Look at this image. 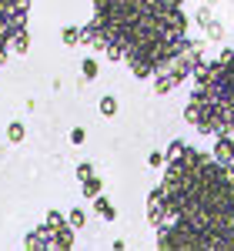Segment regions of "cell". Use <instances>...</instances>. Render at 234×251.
Masks as SVG:
<instances>
[{
	"label": "cell",
	"mask_w": 234,
	"mask_h": 251,
	"mask_svg": "<svg viewBox=\"0 0 234 251\" xmlns=\"http://www.w3.org/2000/svg\"><path fill=\"white\" fill-rule=\"evenodd\" d=\"M157 248H167V251H184V248H211V241L204 238L201 228H194L191 221L184 218H174V221H164L157 228Z\"/></svg>",
	"instance_id": "6da1fadb"
},
{
	"label": "cell",
	"mask_w": 234,
	"mask_h": 251,
	"mask_svg": "<svg viewBox=\"0 0 234 251\" xmlns=\"http://www.w3.org/2000/svg\"><path fill=\"white\" fill-rule=\"evenodd\" d=\"M147 221L161 228L164 221H167V201H164V191H161V184H157L154 191L147 194Z\"/></svg>",
	"instance_id": "7a4b0ae2"
},
{
	"label": "cell",
	"mask_w": 234,
	"mask_h": 251,
	"mask_svg": "<svg viewBox=\"0 0 234 251\" xmlns=\"http://www.w3.org/2000/svg\"><path fill=\"white\" fill-rule=\"evenodd\" d=\"M23 248H54V231H50V225L44 221L37 231H30L23 238Z\"/></svg>",
	"instance_id": "3957f363"
},
{
	"label": "cell",
	"mask_w": 234,
	"mask_h": 251,
	"mask_svg": "<svg viewBox=\"0 0 234 251\" xmlns=\"http://www.w3.org/2000/svg\"><path fill=\"white\" fill-rule=\"evenodd\" d=\"M211 154L221 161V164H231L234 161V141H231V134H217L214 137V151Z\"/></svg>",
	"instance_id": "277c9868"
},
{
	"label": "cell",
	"mask_w": 234,
	"mask_h": 251,
	"mask_svg": "<svg viewBox=\"0 0 234 251\" xmlns=\"http://www.w3.org/2000/svg\"><path fill=\"white\" fill-rule=\"evenodd\" d=\"M151 80H154V91H157L161 97H164V94H171L177 84H181V80H177L174 74H171V71H161V74H154Z\"/></svg>",
	"instance_id": "5b68a950"
},
{
	"label": "cell",
	"mask_w": 234,
	"mask_h": 251,
	"mask_svg": "<svg viewBox=\"0 0 234 251\" xmlns=\"http://www.w3.org/2000/svg\"><path fill=\"white\" fill-rule=\"evenodd\" d=\"M50 231H54V228H50ZM74 231H77L74 225H67V228H57V231H54V248H60V251L74 248Z\"/></svg>",
	"instance_id": "8992f818"
},
{
	"label": "cell",
	"mask_w": 234,
	"mask_h": 251,
	"mask_svg": "<svg viewBox=\"0 0 234 251\" xmlns=\"http://www.w3.org/2000/svg\"><path fill=\"white\" fill-rule=\"evenodd\" d=\"M94 211H97L104 221H114V218H117V208L111 204V198H107V194H97V198H94Z\"/></svg>",
	"instance_id": "52a82bcc"
},
{
	"label": "cell",
	"mask_w": 234,
	"mask_h": 251,
	"mask_svg": "<svg viewBox=\"0 0 234 251\" xmlns=\"http://www.w3.org/2000/svg\"><path fill=\"white\" fill-rule=\"evenodd\" d=\"M27 47H30V30L20 27L17 34L10 37V50H14V54H27Z\"/></svg>",
	"instance_id": "ba28073f"
},
{
	"label": "cell",
	"mask_w": 234,
	"mask_h": 251,
	"mask_svg": "<svg viewBox=\"0 0 234 251\" xmlns=\"http://www.w3.org/2000/svg\"><path fill=\"white\" fill-rule=\"evenodd\" d=\"M100 188H104V181H100V177H94V174L80 181V191H84V198H97Z\"/></svg>",
	"instance_id": "9c48e42d"
},
{
	"label": "cell",
	"mask_w": 234,
	"mask_h": 251,
	"mask_svg": "<svg viewBox=\"0 0 234 251\" xmlns=\"http://www.w3.org/2000/svg\"><path fill=\"white\" fill-rule=\"evenodd\" d=\"M23 137H27V127H23L20 121H10V124H7V141H10V144H20Z\"/></svg>",
	"instance_id": "30bf717a"
},
{
	"label": "cell",
	"mask_w": 234,
	"mask_h": 251,
	"mask_svg": "<svg viewBox=\"0 0 234 251\" xmlns=\"http://www.w3.org/2000/svg\"><path fill=\"white\" fill-rule=\"evenodd\" d=\"M97 74H100V67H97V60H94V57H87L84 64H80V77H84V80H97Z\"/></svg>",
	"instance_id": "8fae6325"
},
{
	"label": "cell",
	"mask_w": 234,
	"mask_h": 251,
	"mask_svg": "<svg viewBox=\"0 0 234 251\" xmlns=\"http://www.w3.org/2000/svg\"><path fill=\"white\" fill-rule=\"evenodd\" d=\"M47 225H50V228L57 231V228H67L70 221H67V214H60L57 208H50V211H47Z\"/></svg>",
	"instance_id": "7c38bea8"
},
{
	"label": "cell",
	"mask_w": 234,
	"mask_h": 251,
	"mask_svg": "<svg viewBox=\"0 0 234 251\" xmlns=\"http://www.w3.org/2000/svg\"><path fill=\"white\" fill-rule=\"evenodd\" d=\"M100 114H104V117H114L117 114V97H111V94L100 97Z\"/></svg>",
	"instance_id": "4fadbf2b"
},
{
	"label": "cell",
	"mask_w": 234,
	"mask_h": 251,
	"mask_svg": "<svg viewBox=\"0 0 234 251\" xmlns=\"http://www.w3.org/2000/svg\"><path fill=\"white\" fill-rule=\"evenodd\" d=\"M204 34H208V40H214V44H221V40H224V27H221L217 20H211V24L204 27Z\"/></svg>",
	"instance_id": "5bb4252c"
},
{
	"label": "cell",
	"mask_w": 234,
	"mask_h": 251,
	"mask_svg": "<svg viewBox=\"0 0 234 251\" xmlns=\"http://www.w3.org/2000/svg\"><path fill=\"white\" fill-rule=\"evenodd\" d=\"M64 44H67V47H77L80 44V27H64Z\"/></svg>",
	"instance_id": "9a60e30c"
},
{
	"label": "cell",
	"mask_w": 234,
	"mask_h": 251,
	"mask_svg": "<svg viewBox=\"0 0 234 251\" xmlns=\"http://www.w3.org/2000/svg\"><path fill=\"white\" fill-rule=\"evenodd\" d=\"M211 20H214V17H211V7L204 3V7H201V10H197V14H194V24H197V27H208Z\"/></svg>",
	"instance_id": "2e32d148"
},
{
	"label": "cell",
	"mask_w": 234,
	"mask_h": 251,
	"mask_svg": "<svg viewBox=\"0 0 234 251\" xmlns=\"http://www.w3.org/2000/svg\"><path fill=\"white\" fill-rule=\"evenodd\" d=\"M94 30H97V27H94V20H91V24H84V27H80V44H87V47H91V44H94Z\"/></svg>",
	"instance_id": "e0dca14e"
},
{
	"label": "cell",
	"mask_w": 234,
	"mask_h": 251,
	"mask_svg": "<svg viewBox=\"0 0 234 251\" xmlns=\"http://www.w3.org/2000/svg\"><path fill=\"white\" fill-rule=\"evenodd\" d=\"M147 164H151V168H161V164H167V151H151V154H147Z\"/></svg>",
	"instance_id": "ac0fdd59"
},
{
	"label": "cell",
	"mask_w": 234,
	"mask_h": 251,
	"mask_svg": "<svg viewBox=\"0 0 234 251\" xmlns=\"http://www.w3.org/2000/svg\"><path fill=\"white\" fill-rule=\"evenodd\" d=\"M67 221H70L74 228H84V221H87V214L80 211V208H74V211H67Z\"/></svg>",
	"instance_id": "d6986e66"
},
{
	"label": "cell",
	"mask_w": 234,
	"mask_h": 251,
	"mask_svg": "<svg viewBox=\"0 0 234 251\" xmlns=\"http://www.w3.org/2000/svg\"><path fill=\"white\" fill-rule=\"evenodd\" d=\"M184 148H187L184 141H171V148H167V161H171V157H177V154H184Z\"/></svg>",
	"instance_id": "ffe728a7"
},
{
	"label": "cell",
	"mask_w": 234,
	"mask_h": 251,
	"mask_svg": "<svg viewBox=\"0 0 234 251\" xmlns=\"http://www.w3.org/2000/svg\"><path fill=\"white\" fill-rule=\"evenodd\" d=\"M94 174V164L91 161H84V164H77V181H84V177H91Z\"/></svg>",
	"instance_id": "44dd1931"
},
{
	"label": "cell",
	"mask_w": 234,
	"mask_h": 251,
	"mask_svg": "<svg viewBox=\"0 0 234 251\" xmlns=\"http://www.w3.org/2000/svg\"><path fill=\"white\" fill-rule=\"evenodd\" d=\"M70 141H74V144H84V141H87V131H84V127H74V131H70Z\"/></svg>",
	"instance_id": "7402d4cb"
},
{
	"label": "cell",
	"mask_w": 234,
	"mask_h": 251,
	"mask_svg": "<svg viewBox=\"0 0 234 251\" xmlns=\"http://www.w3.org/2000/svg\"><path fill=\"white\" fill-rule=\"evenodd\" d=\"M204 3H208V7H214V3H221V0H204Z\"/></svg>",
	"instance_id": "603a6c76"
}]
</instances>
